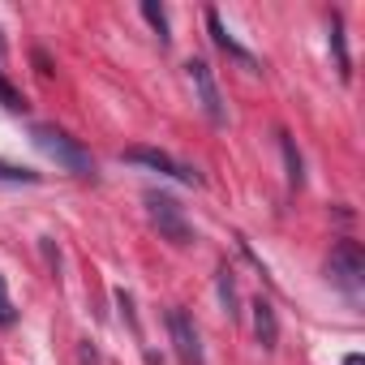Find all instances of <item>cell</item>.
Segmentation results:
<instances>
[{"label":"cell","instance_id":"1","mask_svg":"<svg viewBox=\"0 0 365 365\" xmlns=\"http://www.w3.org/2000/svg\"><path fill=\"white\" fill-rule=\"evenodd\" d=\"M31 138H35V146H39L52 163H61L65 172H73V176H95V159H91V150H86L82 142H73L65 129H56V125H35Z\"/></svg>","mask_w":365,"mask_h":365},{"label":"cell","instance_id":"2","mask_svg":"<svg viewBox=\"0 0 365 365\" xmlns=\"http://www.w3.org/2000/svg\"><path fill=\"white\" fill-rule=\"evenodd\" d=\"M327 279H331L339 292L361 297V288H365V250H361L356 241H339V245L331 250V258H327Z\"/></svg>","mask_w":365,"mask_h":365},{"label":"cell","instance_id":"3","mask_svg":"<svg viewBox=\"0 0 365 365\" xmlns=\"http://www.w3.org/2000/svg\"><path fill=\"white\" fill-rule=\"evenodd\" d=\"M146 211H150V220H155V228H159V237H168L172 245H190L194 241V228H190V220H185V211H180V202L176 198H168V194H146Z\"/></svg>","mask_w":365,"mask_h":365},{"label":"cell","instance_id":"4","mask_svg":"<svg viewBox=\"0 0 365 365\" xmlns=\"http://www.w3.org/2000/svg\"><path fill=\"white\" fill-rule=\"evenodd\" d=\"M185 78H190V86H194V95H198V103H202V112L211 116V125H224L228 112H224V99H220V86H215L211 65H207V61H185Z\"/></svg>","mask_w":365,"mask_h":365},{"label":"cell","instance_id":"5","mask_svg":"<svg viewBox=\"0 0 365 365\" xmlns=\"http://www.w3.org/2000/svg\"><path fill=\"white\" fill-rule=\"evenodd\" d=\"M168 335L172 348L180 356V365H202V344H198V327L185 309H168Z\"/></svg>","mask_w":365,"mask_h":365},{"label":"cell","instance_id":"6","mask_svg":"<svg viewBox=\"0 0 365 365\" xmlns=\"http://www.w3.org/2000/svg\"><path fill=\"white\" fill-rule=\"evenodd\" d=\"M125 159H129V163H142V168H150V172H159V176H176V180H185V185H198V180H202L194 168L176 163L172 155L150 150V146H129V150H125Z\"/></svg>","mask_w":365,"mask_h":365},{"label":"cell","instance_id":"7","mask_svg":"<svg viewBox=\"0 0 365 365\" xmlns=\"http://www.w3.org/2000/svg\"><path fill=\"white\" fill-rule=\"evenodd\" d=\"M254 335H258V344L267 348V352H275V344H279V322H275V305L267 301V297H254Z\"/></svg>","mask_w":365,"mask_h":365},{"label":"cell","instance_id":"8","mask_svg":"<svg viewBox=\"0 0 365 365\" xmlns=\"http://www.w3.org/2000/svg\"><path fill=\"white\" fill-rule=\"evenodd\" d=\"M207 31H211V39H215V48H220V52H228V56H237V61H241L245 69H258V61H254V56H250V52H245V48H241V43H237L232 35H228V26L220 22V14H215V9L207 14Z\"/></svg>","mask_w":365,"mask_h":365},{"label":"cell","instance_id":"9","mask_svg":"<svg viewBox=\"0 0 365 365\" xmlns=\"http://www.w3.org/2000/svg\"><path fill=\"white\" fill-rule=\"evenodd\" d=\"M331 52H335V65H339V78L348 82V78H352V61H348V48H344V22H339V14L331 18Z\"/></svg>","mask_w":365,"mask_h":365},{"label":"cell","instance_id":"10","mask_svg":"<svg viewBox=\"0 0 365 365\" xmlns=\"http://www.w3.org/2000/svg\"><path fill=\"white\" fill-rule=\"evenodd\" d=\"M279 150H284V163H288V185L297 190L301 180H305V172H301V155H297V146H292L288 133H279Z\"/></svg>","mask_w":365,"mask_h":365},{"label":"cell","instance_id":"11","mask_svg":"<svg viewBox=\"0 0 365 365\" xmlns=\"http://www.w3.org/2000/svg\"><path fill=\"white\" fill-rule=\"evenodd\" d=\"M142 18L150 22V31L159 35V43H168V39H172V35H168V14L155 5V0H142Z\"/></svg>","mask_w":365,"mask_h":365},{"label":"cell","instance_id":"12","mask_svg":"<svg viewBox=\"0 0 365 365\" xmlns=\"http://www.w3.org/2000/svg\"><path fill=\"white\" fill-rule=\"evenodd\" d=\"M220 301H224V314H228V318H237V314H241V309H237V279H232V271H228V267L220 271Z\"/></svg>","mask_w":365,"mask_h":365},{"label":"cell","instance_id":"13","mask_svg":"<svg viewBox=\"0 0 365 365\" xmlns=\"http://www.w3.org/2000/svg\"><path fill=\"white\" fill-rule=\"evenodd\" d=\"M0 103H5L9 112H26V108H31V103L22 99V91H14V86H9L5 78H0Z\"/></svg>","mask_w":365,"mask_h":365},{"label":"cell","instance_id":"14","mask_svg":"<svg viewBox=\"0 0 365 365\" xmlns=\"http://www.w3.org/2000/svg\"><path fill=\"white\" fill-rule=\"evenodd\" d=\"M0 180H22V185H35L39 172H31V168H14V163H0Z\"/></svg>","mask_w":365,"mask_h":365},{"label":"cell","instance_id":"15","mask_svg":"<svg viewBox=\"0 0 365 365\" xmlns=\"http://www.w3.org/2000/svg\"><path fill=\"white\" fill-rule=\"evenodd\" d=\"M18 322V309L9 301V288H5V275H0V327H14Z\"/></svg>","mask_w":365,"mask_h":365},{"label":"cell","instance_id":"16","mask_svg":"<svg viewBox=\"0 0 365 365\" xmlns=\"http://www.w3.org/2000/svg\"><path fill=\"white\" fill-rule=\"evenodd\" d=\"M344 365H365V361H361V356H348V361H344Z\"/></svg>","mask_w":365,"mask_h":365}]
</instances>
